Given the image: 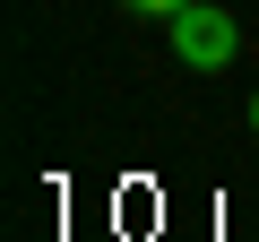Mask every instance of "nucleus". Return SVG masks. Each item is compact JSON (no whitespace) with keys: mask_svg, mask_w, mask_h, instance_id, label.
I'll use <instances>...</instances> for the list:
<instances>
[{"mask_svg":"<svg viewBox=\"0 0 259 242\" xmlns=\"http://www.w3.org/2000/svg\"><path fill=\"white\" fill-rule=\"evenodd\" d=\"M164 26H173V52H182L190 69H225V61L242 52V26H233L225 9H207V0H190V9H173Z\"/></svg>","mask_w":259,"mask_h":242,"instance_id":"nucleus-1","label":"nucleus"},{"mask_svg":"<svg viewBox=\"0 0 259 242\" xmlns=\"http://www.w3.org/2000/svg\"><path fill=\"white\" fill-rule=\"evenodd\" d=\"M130 18H173V9H190V0H121Z\"/></svg>","mask_w":259,"mask_h":242,"instance_id":"nucleus-2","label":"nucleus"},{"mask_svg":"<svg viewBox=\"0 0 259 242\" xmlns=\"http://www.w3.org/2000/svg\"><path fill=\"white\" fill-rule=\"evenodd\" d=\"M250 130H259V95H250Z\"/></svg>","mask_w":259,"mask_h":242,"instance_id":"nucleus-3","label":"nucleus"}]
</instances>
